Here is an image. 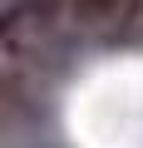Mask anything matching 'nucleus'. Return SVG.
I'll return each mask as SVG.
<instances>
[{
	"instance_id": "obj_1",
	"label": "nucleus",
	"mask_w": 143,
	"mask_h": 148,
	"mask_svg": "<svg viewBox=\"0 0 143 148\" xmlns=\"http://www.w3.org/2000/svg\"><path fill=\"white\" fill-rule=\"evenodd\" d=\"M54 10V0H5V15H49Z\"/></svg>"
}]
</instances>
